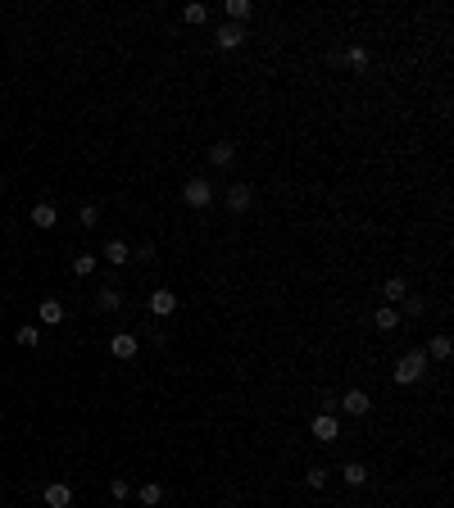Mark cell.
I'll return each mask as SVG.
<instances>
[{
  "label": "cell",
  "instance_id": "cell-1",
  "mask_svg": "<svg viewBox=\"0 0 454 508\" xmlns=\"http://www.w3.org/2000/svg\"><path fill=\"white\" fill-rule=\"evenodd\" d=\"M422 372H427V354H422V349H409V354L391 368V381H395V386H413V381H422Z\"/></svg>",
  "mask_w": 454,
  "mask_h": 508
},
{
  "label": "cell",
  "instance_id": "cell-2",
  "mask_svg": "<svg viewBox=\"0 0 454 508\" xmlns=\"http://www.w3.org/2000/svg\"><path fill=\"white\" fill-rule=\"evenodd\" d=\"M182 200H186L191 209H209V205H214V186H209V177H186Z\"/></svg>",
  "mask_w": 454,
  "mask_h": 508
},
{
  "label": "cell",
  "instance_id": "cell-3",
  "mask_svg": "<svg viewBox=\"0 0 454 508\" xmlns=\"http://www.w3.org/2000/svg\"><path fill=\"white\" fill-rule=\"evenodd\" d=\"M336 409L350 413V418H368V409H373V395L355 386V390H346V395H336Z\"/></svg>",
  "mask_w": 454,
  "mask_h": 508
},
{
  "label": "cell",
  "instance_id": "cell-4",
  "mask_svg": "<svg viewBox=\"0 0 454 508\" xmlns=\"http://www.w3.org/2000/svg\"><path fill=\"white\" fill-rule=\"evenodd\" d=\"M250 205H255L250 182H232V186H227V209H232V214H250Z\"/></svg>",
  "mask_w": 454,
  "mask_h": 508
},
{
  "label": "cell",
  "instance_id": "cell-5",
  "mask_svg": "<svg viewBox=\"0 0 454 508\" xmlns=\"http://www.w3.org/2000/svg\"><path fill=\"white\" fill-rule=\"evenodd\" d=\"M214 45H218V50H237V45H246V28H241V23H223V28L214 32Z\"/></svg>",
  "mask_w": 454,
  "mask_h": 508
},
{
  "label": "cell",
  "instance_id": "cell-6",
  "mask_svg": "<svg viewBox=\"0 0 454 508\" xmlns=\"http://www.w3.org/2000/svg\"><path fill=\"white\" fill-rule=\"evenodd\" d=\"M309 431H314V436H318V440H323V445H332L336 436H341V422H336L332 413H314V427H309Z\"/></svg>",
  "mask_w": 454,
  "mask_h": 508
},
{
  "label": "cell",
  "instance_id": "cell-7",
  "mask_svg": "<svg viewBox=\"0 0 454 508\" xmlns=\"http://www.w3.org/2000/svg\"><path fill=\"white\" fill-rule=\"evenodd\" d=\"M41 499H46V508H68L73 504V486H68V481H50Z\"/></svg>",
  "mask_w": 454,
  "mask_h": 508
},
{
  "label": "cell",
  "instance_id": "cell-8",
  "mask_svg": "<svg viewBox=\"0 0 454 508\" xmlns=\"http://www.w3.org/2000/svg\"><path fill=\"white\" fill-rule=\"evenodd\" d=\"M150 314L155 318H173L177 314V291H150Z\"/></svg>",
  "mask_w": 454,
  "mask_h": 508
},
{
  "label": "cell",
  "instance_id": "cell-9",
  "mask_svg": "<svg viewBox=\"0 0 454 508\" xmlns=\"http://www.w3.org/2000/svg\"><path fill=\"white\" fill-rule=\"evenodd\" d=\"M109 354L119 358V363H128V358H137V336L132 332H119L114 341H109Z\"/></svg>",
  "mask_w": 454,
  "mask_h": 508
},
{
  "label": "cell",
  "instance_id": "cell-10",
  "mask_svg": "<svg viewBox=\"0 0 454 508\" xmlns=\"http://www.w3.org/2000/svg\"><path fill=\"white\" fill-rule=\"evenodd\" d=\"M28 218H32V227H41V232H50L55 223H59V214H55V205H50V200L32 205V209H28Z\"/></svg>",
  "mask_w": 454,
  "mask_h": 508
},
{
  "label": "cell",
  "instance_id": "cell-11",
  "mask_svg": "<svg viewBox=\"0 0 454 508\" xmlns=\"http://www.w3.org/2000/svg\"><path fill=\"white\" fill-rule=\"evenodd\" d=\"M232 159H237V145H232V141H214V145H209V168H227Z\"/></svg>",
  "mask_w": 454,
  "mask_h": 508
},
{
  "label": "cell",
  "instance_id": "cell-12",
  "mask_svg": "<svg viewBox=\"0 0 454 508\" xmlns=\"http://www.w3.org/2000/svg\"><path fill=\"white\" fill-rule=\"evenodd\" d=\"M96 309H100V314H119V309H123L119 286H100V291H96Z\"/></svg>",
  "mask_w": 454,
  "mask_h": 508
},
{
  "label": "cell",
  "instance_id": "cell-13",
  "mask_svg": "<svg viewBox=\"0 0 454 508\" xmlns=\"http://www.w3.org/2000/svg\"><path fill=\"white\" fill-rule=\"evenodd\" d=\"M100 254H105V263H114V268H123V263L132 259L128 241H105V250H100Z\"/></svg>",
  "mask_w": 454,
  "mask_h": 508
},
{
  "label": "cell",
  "instance_id": "cell-14",
  "mask_svg": "<svg viewBox=\"0 0 454 508\" xmlns=\"http://www.w3.org/2000/svg\"><path fill=\"white\" fill-rule=\"evenodd\" d=\"M422 354H427V358H436V363H445V358L454 354V341H450V336H432V341H427V349H422Z\"/></svg>",
  "mask_w": 454,
  "mask_h": 508
},
{
  "label": "cell",
  "instance_id": "cell-15",
  "mask_svg": "<svg viewBox=\"0 0 454 508\" xmlns=\"http://www.w3.org/2000/svg\"><path fill=\"white\" fill-rule=\"evenodd\" d=\"M341 64H350L355 73H364V68L373 64V54H368V45H350V50L341 54Z\"/></svg>",
  "mask_w": 454,
  "mask_h": 508
},
{
  "label": "cell",
  "instance_id": "cell-16",
  "mask_svg": "<svg viewBox=\"0 0 454 508\" xmlns=\"http://www.w3.org/2000/svg\"><path fill=\"white\" fill-rule=\"evenodd\" d=\"M37 318H41L46 327H59V323H64V304H59V300H41V309H37Z\"/></svg>",
  "mask_w": 454,
  "mask_h": 508
},
{
  "label": "cell",
  "instance_id": "cell-17",
  "mask_svg": "<svg viewBox=\"0 0 454 508\" xmlns=\"http://www.w3.org/2000/svg\"><path fill=\"white\" fill-rule=\"evenodd\" d=\"M341 481H346L350 490H359V486H364V481H368V467H364V463H355V458H350V463L341 467Z\"/></svg>",
  "mask_w": 454,
  "mask_h": 508
},
{
  "label": "cell",
  "instance_id": "cell-18",
  "mask_svg": "<svg viewBox=\"0 0 454 508\" xmlns=\"http://www.w3.org/2000/svg\"><path fill=\"white\" fill-rule=\"evenodd\" d=\"M137 499H141L146 508H159V504H164V486H159V481H146V486L137 490Z\"/></svg>",
  "mask_w": 454,
  "mask_h": 508
},
{
  "label": "cell",
  "instance_id": "cell-19",
  "mask_svg": "<svg viewBox=\"0 0 454 508\" xmlns=\"http://www.w3.org/2000/svg\"><path fill=\"white\" fill-rule=\"evenodd\" d=\"M250 14H255V5H250V0H227V23H246Z\"/></svg>",
  "mask_w": 454,
  "mask_h": 508
},
{
  "label": "cell",
  "instance_id": "cell-20",
  "mask_svg": "<svg viewBox=\"0 0 454 508\" xmlns=\"http://www.w3.org/2000/svg\"><path fill=\"white\" fill-rule=\"evenodd\" d=\"M373 323H377V332H395V327H400V314H395V309H377V318H373Z\"/></svg>",
  "mask_w": 454,
  "mask_h": 508
},
{
  "label": "cell",
  "instance_id": "cell-21",
  "mask_svg": "<svg viewBox=\"0 0 454 508\" xmlns=\"http://www.w3.org/2000/svg\"><path fill=\"white\" fill-rule=\"evenodd\" d=\"M96 254H73V277H91V272H96Z\"/></svg>",
  "mask_w": 454,
  "mask_h": 508
},
{
  "label": "cell",
  "instance_id": "cell-22",
  "mask_svg": "<svg viewBox=\"0 0 454 508\" xmlns=\"http://www.w3.org/2000/svg\"><path fill=\"white\" fill-rule=\"evenodd\" d=\"M14 341H19L23 349H37V345H41V332H37V327H19V332H14Z\"/></svg>",
  "mask_w": 454,
  "mask_h": 508
},
{
  "label": "cell",
  "instance_id": "cell-23",
  "mask_svg": "<svg viewBox=\"0 0 454 508\" xmlns=\"http://www.w3.org/2000/svg\"><path fill=\"white\" fill-rule=\"evenodd\" d=\"M109 495H114V504L132 499V481H128V476H114V481H109Z\"/></svg>",
  "mask_w": 454,
  "mask_h": 508
},
{
  "label": "cell",
  "instance_id": "cell-24",
  "mask_svg": "<svg viewBox=\"0 0 454 508\" xmlns=\"http://www.w3.org/2000/svg\"><path fill=\"white\" fill-rule=\"evenodd\" d=\"M327 476H332V472L318 463V467H309V472H304V486H309V490H323V486H327Z\"/></svg>",
  "mask_w": 454,
  "mask_h": 508
},
{
  "label": "cell",
  "instance_id": "cell-25",
  "mask_svg": "<svg viewBox=\"0 0 454 508\" xmlns=\"http://www.w3.org/2000/svg\"><path fill=\"white\" fill-rule=\"evenodd\" d=\"M404 295H409V281H404V277H391V281H386V304L404 300Z\"/></svg>",
  "mask_w": 454,
  "mask_h": 508
},
{
  "label": "cell",
  "instance_id": "cell-26",
  "mask_svg": "<svg viewBox=\"0 0 454 508\" xmlns=\"http://www.w3.org/2000/svg\"><path fill=\"white\" fill-rule=\"evenodd\" d=\"M404 314H409V318H422V314H427V300H422V295H404Z\"/></svg>",
  "mask_w": 454,
  "mask_h": 508
},
{
  "label": "cell",
  "instance_id": "cell-27",
  "mask_svg": "<svg viewBox=\"0 0 454 508\" xmlns=\"http://www.w3.org/2000/svg\"><path fill=\"white\" fill-rule=\"evenodd\" d=\"M77 223H82V227H96V223H100V209L96 205H82V209H77Z\"/></svg>",
  "mask_w": 454,
  "mask_h": 508
},
{
  "label": "cell",
  "instance_id": "cell-28",
  "mask_svg": "<svg viewBox=\"0 0 454 508\" xmlns=\"http://www.w3.org/2000/svg\"><path fill=\"white\" fill-rule=\"evenodd\" d=\"M182 19H186V23H205V19H209V10H205V5H186Z\"/></svg>",
  "mask_w": 454,
  "mask_h": 508
}]
</instances>
